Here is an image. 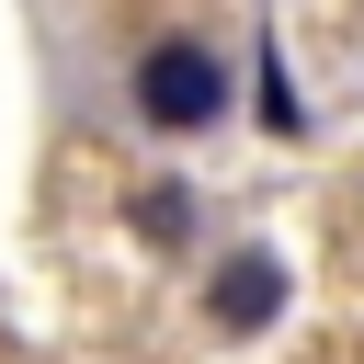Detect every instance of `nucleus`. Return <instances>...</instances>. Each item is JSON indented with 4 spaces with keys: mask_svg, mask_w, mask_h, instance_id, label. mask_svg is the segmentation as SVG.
<instances>
[{
    "mask_svg": "<svg viewBox=\"0 0 364 364\" xmlns=\"http://www.w3.org/2000/svg\"><path fill=\"white\" fill-rule=\"evenodd\" d=\"M125 228H136L148 250H193V239H205V193H193L182 171H148V182L125 193Z\"/></svg>",
    "mask_w": 364,
    "mask_h": 364,
    "instance_id": "nucleus-3",
    "label": "nucleus"
},
{
    "mask_svg": "<svg viewBox=\"0 0 364 364\" xmlns=\"http://www.w3.org/2000/svg\"><path fill=\"white\" fill-rule=\"evenodd\" d=\"M250 91H262V102H250V114H262V125H273V136H307V102H296V80H284V46H273V34H262V46H250Z\"/></svg>",
    "mask_w": 364,
    "mask_h": 364,
    "instance_id": "nucleus-4",
    "label": "nucleus"
},
{
    "mask_svg": "<svg viewBox=\"0 0 364 364\" xmlns=\"http://www.w3.org/2000/svg\"><path fill=\"white\" fill-rule=\"evenodd\" d=\"M284 307H296V273H284V250L239 239V250H216V262H205V330H216V341H262Z\"/></svg>",
    "mask_w": 364,
    "mask_h": 364,
    "instance_id": "nucleus-2",
    "label": "nucleus"
},
{
    "mask_svg": "<svg viewBox=\"0 0 364 364\" xmlns=\"http://www.w3.org/2000/svg\"><path fill=\"white\" fill-rule=\"evenodd\" d=\"M228 102H239V80H228V46H216V34H193V23L136 34V57H125V114H136L148 136H216Z\"/></svg>",
    "mask_w": 364,
    "mask_h": 364,
    "instance_id": "nucleus-1",
    "label": "nucleus"
}]
</instances>
